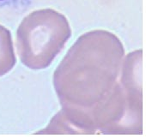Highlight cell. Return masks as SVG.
I'll return each mask as SVG.
<instances>
[{"mask_svg": "<svg viewBox=\"0 0 146 138\" xmlns=\"http://www.w3.org/2000/svg\"><path fill=\"white\" fill-rule=\"evenodd\" d=\"M31 2L32 0H0V9H25L30 5Z\"/></svg>", "mask_w": 146, "mask_h": 138, "instance_id": "3957f363", "label": "cell"}, {"mask_svg": "<svg viewBox=\"0 0 146 138\" xmlns=\"http://www.w3.org/2000/svg\"><path fill=\"white\" fill-rule=\"evenodd\" d=\"M16 62L11 34L5 27L0 24V77L10 72L14 68Z\"/></svg>", "mask_w": 146, "mask_h": 138, "instance_id": "7a4b0ae2", "label": "cell"}, {"mask_svg": "<svg viewBox=\"0 0 146 138\" xmlns=\"http://www.w3.org/2000/svg\"><path fill=\"white\" fill-rule=\"evenodd\" d=\"M71 36L67 18L52 9L31 12L17 30V48L22 63L31 70L47 68Z\"/></svg>", "mask_w": 146, "mask_h": 138, "instance_id": "6da1fadb", "label": "cell"}]
</instances>
